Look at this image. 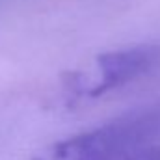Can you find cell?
I'll list each match as a JSON object with an SVG mask.
<instances>
[{
    "mask_svg": "<svg viewBox=\"0 0 160 160\" xmlns=\"http://www.w3.org/2000/svg\"><path fill=\"white\" fill-rule=\"evenodd\" d=\"M128 160H160V145H153V147L130 157Z\"/></svg>",
    "mask_w": 160,
    "mask_h": 160,
    "instance_id": "3",
    "label": "cell"
},
{
    "mask_svg": "<svg viewBox=\"0 0 160 160\" xmlns=\"http://www.w3.org/2000/svg\"><path fill=\"white\" fill-rule=\"evenodd\" d=\"M153 145H160V104L56 142L32 160H128Z\"/></svg>",
    "mask_w": 160,
    "mask_h": 160,
    "instance_id": "1",
    "label": "cell"
},
{
    "mask_svg": "<svg viewBox=\"0 0 160 160\" xmlns=\"http://www.w3.org/2000/svg\"><path fill=\"white\" fill-rule=\"evenodd\" d=\"M99 80L86 93L102 97L160 69V43H143L104 52L97 58Z\"/></svg>",
    "mask_w": 160,
    "mask_h": 160,
    "instance_id": "2",
    "label": "cell"
}]
</instances>
